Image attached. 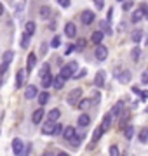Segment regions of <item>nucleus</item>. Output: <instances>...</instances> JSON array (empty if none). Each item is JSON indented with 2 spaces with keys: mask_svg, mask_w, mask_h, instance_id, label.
Listing matches in <instances>:
<instances>
[{
  "mask_svg": "<svg viewBox=\"0 0 148 156\" xmlns=\"http://www.w3.org/2000/svg\"><path fill=\"white\" fill-rule=\"evenodd\" d=\"M89 122H91V118L87 116V115H80V116H79V125H80V127H87Z\"/></svg>",
  "mask_w": 148,
  "mask_h": 156,
  "instance_id": "26",
  "label": "nucleus"
},
{
  "mask_svg": "<svg viewBox=\"0 0 148 156\" xmlns=\"http://www.w3.org/2000/svg\"><path fill=\"white\" fill-rule=\"evenodd\" d=\"M139 140H141V142H146L148 140V127L141 128V132H139Z\"/></svg>",
  "mask_w": 148,
  "mask_h": 156,
  "instance_id": "31",
  "label": "nucleus"
},
{
  "mask_svg": "<svg viewBox=\"0 0 148 156\" xmlns=\"http://www.w3.org/2000/svg\"><path fill=\"white\" fill-rule=\"evenodd\" d=\"M82 137H84V135H75L73 139L70 140V144H72V146H79L80 140H82Z\"/></svg>",
  "mask_w": 148,
  "mask_h": 156,
  "instance_id": "37",
  "label": "nucleus"
},
{
  "mask_svg": "<svg viewBox=\"0 0 148 156\" xmlns=\"http://www.w3.org/2000/svg\"><path fill=\"white\" fill-rule=\"evenodd\" d=\"M72 50H73V47H72V45H70V47H66V52H65V54H66V56H68L70 52H72Z\"/></svg>",
  "mask_w": 148,
  "mask_h": 156,
  "instance_id": "48",
  "label": "nucleus"
},
{
  "mask_svg": "<svg viewBox=\"0 0 148 156\" xmlns=\"http://www.w3.org/2000/svg\"><path fill=\"white\" fill-rule=\"evenodd\" d=\"M141 31H139V30H136V31H134V33H132V42H134V44H138V42H139V40H141Z\"/></svg>",
  "mask_w": 148,
  "mask_h": 156,
  "instance_id": "34",
  "label": "nucleus"
},
{
  "mask_svg": "<svg viewBox=\"0 0 148 156\" xmlns=\"http://www.w3.org/2000/svg\"><path fill=\"white\" fill-rule=\"evenodd\" d=\"M54 127H56V122H51V120H47L46 125L42 127V134H46V135L51 134V135H52V132H54Z\"/></svg>",
  "mask_w": 148,
  "mask_h": 156,
  "instance_id": "8",
  "label": "nucleus"
},
{
  "mask_svg": "<svg viewBox=\"0 0 148 156\" xmlns=\"http://www.w3.org/2000/svg\"><path fill=\"white\" fill-rule=\"evenodd\" d=\"M65 80H66L65 76H61V75H57V76L54 78V83H52V85H54V89H57V90H59V89H63V85H65Z\"/></svg>",
  "mask_w": 148,
  "mask_h": 156,
  "instance_id": "19",
  "label": "nucleus"
},
{
  "mask_svg": "<svg viewBox=\"0 0 148 156\" xmlns=\"http://www.w3.org/2000/svg\"><path fill=\"white\" fill-rule=\"evenodd\" d=\"M110 127H112V113H108L106 116L103 118V125H101L103 132H106V130H108Z\"/></svg>",
  "mask_w": 148,
  "mask_h": 156,
  "instance_id": "15",
  "label": "nucleus"
},
{
  "mask_svg": "<svg viewBox=\"0 0 148 156\" xmlns=\"http://www.w3.org/2000/svg\"><path fill=\"white\" fill-rule=\"evenodd\" d=\"M92 97H94V99H91V101L94 102V104H98V102H99V99H101V94H99V92H94V95H92Z\"/></svg>",
  "mask_w": 148,
  "mask_h": 156,
  "instance_id": "43",
  "label": "nucleus"
},
{
  "mask_svg": "<svg viewBox=\"0 0 148 156\" xmlns=\"http://www.w3.org/2000/svg\"><path fill=\"white\" fill-rule=\"evenodd\" d=\"M19 45L23 47V49H28V45H30V37L26 33H23V37H21V42H19Z\"/></svg>",
  "mask_w": 148,
  "mask_h": 156,
  "instance_id": "29",
  "label": "nucleus"
},
{
  "mask_svg": "<svg viewBox=\"0 0 148 156\" xmlns=\"http://www.w3.org/2000/svg\"><path fill=\"white\" fill-rule=\"evenodd\" d=\"M141 82H143V83H148V71H145L141 75Z\"/></svg>",
  "mask_w": 148,
  "mask_h": 156,
  "instance_id": "46",
  "label": "nucleus"
},
{
  "mask_svg": "<svg viewBox=\"0 0 148 156\" xmlns=\"http://www.w3.org/2000/svg\"><path fill=\"white\" fill-rule=\"evenodd\" d=\"M7 68H9V62H2L0 64V75H4L7 71Z\"/></svg>",
  "mask_w": 148,
  "mask_h": 156,
  "instance_id": "42",
  "label": "nucleus"
},
{
  "mask_svg": "<svg viewBox=\"0 0 148 156\" xmlns=\"http://www.w3.org/2000/svg\"><path fill=\"white\" fill-rule=\"evenodd\" d=\"M65 33L68 38H75V35H77V28H75L73 23H66L65 24Z\"/></svg>",
  "mask_w": 148,
  "mask_h": 156,
  "instance_id": "5",
  "label": "nucleus"
},
{
  "mask_svg": "<svg viewBox=\"0 0 148 156\" xmlns=\"http://www.w3.org/2000/svg\"><path fill=\"white\" fill-rule=\"evenodd\" d=\"M80 21L84 23V24H91V23L94 21V14H92L91 11H84L80 14Z\"/></svg>",
  "mask_w": 148,
  "mask_h": 156,
  "instance_id": "6",
  "label": "nucleus"
},
{
  "mask_svg": "<svg viewBox=\"0 0 148 156\" xmlns=\"http://www.w3.org/2000/svg\"><path fill=\"white\" fill-rule=\"evenodd\" d=\"M94 56H96L98 61H105V59H106V56H108V49H106L105 45H96Z\"/></svg>",
  "mask_w": 148,
  "mask_h": 156,
  "instance_id": "3",
  "label": "nucleus"
},
{
  "mask_svg": "<svg viewBox=\"0 0 148 156\" xmlns=\"http://www.w3.org/2000/svg\"><path fill=\"white\" fill-rule=\"evenodd\" d=\"M122 108H124V102H117L113 106V109H112V116H113V115H119V113L122 111Z\"/></svg>",
  "mask_w": 148,
  "mask_h": 156,
  "instance_id": "32",
  "label": "nucleus"
},
{
  "mask_svg": "<svg viewBox=\"0 0 148 156\" xmlns=\"http://www.w3.org/2000/svg\"><path fill=\"white\" fill-rule=\"evenodd\" d=\"M12 59H14V52H12V50H7L6 54H4V57H2V62H9V64H11Z\"/></svg>",
  "mask_w": 148,
  "mask_h": 156,
  "instance_id": "27",
  "label": "nucleus"
},
{
  "mask_svg": "<svg viewBox=\"0 0 148 156\" xmlns=\"http://www.w3.org/2000/svg\"><path fill=\"white\" fill-rule=\"evenodd\" d=\"M139 56H141V50H139V47H134L131 52V57H132V61H139Z\"/></svg>",
  "mask_w": 148,
  "mask_h": 156,
  "instance_id": "30",
  "label": "nucleus"
},
{
  "mask_svg": "<svg viewBox=\"0 0 148 156\" xmlns=\"http://www.w3.org/2000/svg\"><path fill=\"white\" fill-rule=\"evenodd\" d=\"M77 68H79V64H77L75 61L68 62V64H65V66H63V69H61V76H65L66 80H68V78H72L75 75V71H77Z\"/></svg>",
  "mask_w": 148,
  "mask_h": 156,
  "instance_id": "1",
  "label": "nucleus"
},
{
  "mask_svg": "<svg viewBox=\"0 0 148 156\" xmlns=\"http://www.w3.org/2000/svg\"><path fill=\"white\" fill-rule=\"evenodd\" d=\"M35 64H37V54H35V52H31V54H28V61H26V68H28V71H31V69H33Z\"/></svg>",
  "mask_w": 148,
  "mask_h": 156,
  "instance_id": "11",
  "label": "nucleus"
},
{
  "mask_svg": "<svg viewBox=\"0 0 148 156\" xmlns=\"http://www.w3.org/2000/svg\"><path fill=\"white\" fill-rule=\"evenodd\" d=\"M57 134H63V125H59V123H56L54 132H52V135H57Z\"/></svg>",
  "mask_w": 148,
  "mask_h": 156,
  "instance_id": "41",
  "label": "nucleus"
},
{
  "mask_svg": "<svg viewBox=\"0 0 148 156\" xmlns=\"http://www.w3.org/2000/svg\"><path fill=\"white\" fill-rule=\"evenodd\" d=\"M23 82H24L23 71H17V75H16V89H21V87H23Z\"/></svg>",
  "mask_w": 148,
  "mask_h": 156,
  "instance_id": "24",
  "label": "nucleus"
},
{
  "mask_svg": "<svg viewBox=\"0 0 148 156\" xmlns=\"http://www.w3.org/2000/svg\"><path fill=\"white\" fill-rule=\"evenodd\" d=\"M44 109H42V108H39V109H37V111L33 113V116H31V122L35 123V125H39L40 122H42V118H44Z\"/></svg>",
  "mask_w": 148,
  "mask_h": 156,
  "instance_id": "9",
  "label": "nucleus"
},
{
  "mask_svg": "<svg viewBox=\"0 0 148 156\" xmlns=\"http://www.w3.org/2000/svg\"><path fill=\"white\" fill-rule=\"evenodd\" d=\"M143 17H145V16H143V12L139 11V9H138V11H134V12H132L131 21H132V23H139V21L143 19Z\"/></svg>",
  "mask_w": 148,
  "mask_h": 156,
  "instance_id": "23",
  "label": "nucleus"
},
{
  "mask_svg": "<svg viewBox=\"0 0 148 156\" xmlns=\"http://www.w3.org/2000/svg\"><path fill=\"white\" fill-rule=\"evenodd\" d=\"M2 14H4V5L0 4V16H2Z\"/></svg>",
  "mask_w": 148,
  "mask_h": 156,
  "instance_id": "51",
  "label": "nucleus"
},
{
  "mask_svg": "<svg viewBox=\"0 0 148 156\" xmlns=\"http://www.w3.org/2000/svg\"><path fill=\"white\" fill-rule=\"evenodd\" d=\"M86 44H87V42L84 38H79V42H77V45H75V47H77V50H82L84 47H86Z\"/></svg>",
  "mask_w": 148,
  "mask_h": 156,
  "instance_id": "38",
  "label": "nucleus"
},
{
  "mask_svg": "<svg viewBox=\"0 0 148 156\" xmlns=\"http://www.w3.org/2000/svg\"><path fill=\"white\" fill-rule=\"evenodd\" d=\"M35 30H37V26H35L33 21H28V23H26V26H24V33L28 35V37H31V35L35 33Z\"/></svg>",
  "mask_w": 148,
  "mask_h": 156,
  "instance_id": "18",
  "label": "nucleus"
},
{
  "mask_svg": "<svg viewBox=\"0 0 148 156\" xmlns=\"http://www.w3.org/2000/svg\"><path fill=\"white\" fill-rule=\"evenodd\" d=\"M39 102H40V106H44V104H47V101H49V94L47 92H40L39 95Z\"/></svg>",
  "mask_w": 148,
  "mask_h": 156,
  "instance_id": "25",
  "label": "nucleus"
},
{
  "mask_svg": "<svg viewBox=\"0 0 148 156\" xmlns=\"http://www.w3.org/2000/svg\"><path fill=\"white\" fill-rule=\"evenodd\" d=\"M44 156H52V153H51V151H46V153H44Z\"/></svg>",
  "mask_w": 148,
  "mask_h": 156,
  "instance_id": "49",
  "label": "nucleus"
},
{
  "mask_svg": "<svg viewBox=\"0 0 148 156\" xmlns=\"http://www.w3.org/2000/svg\"><path fill=\"white\" fill-rule=\"evenodd\" d=\"M101 135H103V128L98 127L96 130H94V134H92V142H98V140L101 139Z\"/></svg>",
  "mask_w": 148,
  "mask_h": 156,
  "instance_id": "28",
  "label": "nucleus"
},
{
  "mask_svg": "<svg viewBox=\"0 0 148 156\" xmlns=\"http://www.w3.org/2000/svg\"><path fill=\"white\" fill-rule=\"evenodd\" d=\"M94 85L96 87H105V73L103 71H98V75H96V78H94Z\"/></svg>",
  "mask_w": 148,
  "mask_h": 156,
  "instance_id": "13",
  "label": "nucleus"
},
{
  "mask_svg": "<svg viewBox=\"0 0 148 156\" xmlns=\"http://www.w3.org/2000/svg\"><path fill=\"white\" fill-rule=\"evenodd\" d=\"M132 5H134V0H125L124 5H122V7H124V11H131Z\"/></svg>",
  "mask_w": 148,
  "mask_h": 156,
  "instance_id": "36",
  "label": "nucleus"
},
{
  "mask_svg": "<svg viewBox=\"0 0 148 156\" xmlns=\"http://www.w3.org/2000/svg\"><path fill=\"white\" fill-rule=\"evenodd\" d=\"M49 73H51V69H49V64H42V68H40V78L42 76H46V75H49Z\"/></svg>",
  "mask_w": 148,
  "mask_h": 156,
  "instance_id": "33",
  "label": "nucleus"
},
{
  "mask_svg": "<svg viewBox=\"0 0 148 156\" xmlns=\"http://www.w3.org/2000/svg\"><path fill=\"white\" fill-rule=\"evenodd\" d=\"M59 45H61V38H59V37H54L52 42H51V47H52V49H57Z\"/></svg>",
  "mask_w": 148,
  "mask_h": 156,
  "instance_id": "35",
  "label": "nucleus"
},
{
  "mask_svg": "<svg viewBox=\"0 0 148 156\" xmlns=\"http://www.w3.org/2000/svg\"><path fill=\"white\" fill-rule=\"evenodd\" d=\"M91 42L94 45H101V42H103V31H94V33L91 35Z\"/></svg>",
  "mask_w": 148,
  "mask_h": 156,
  "instance_id": "12",
  "label": "nucleus"
},
{
  "mask_svg": "<svg viewBox=\"0 0 148 156\" xmlns=\"http://www.w3.org/2000/svg\"><path fill=\"white\" fill-rule=\"evenodd\" d=\"M139 11L143 12L145 17H148V4H141V5H139Z\"/></svg>",
  "mask_w": 148,
  "mask_h": 156,
  "instance_id": "39",
  "label": "nucleus"
},
{
  "mask_svg": "<svg viewBox=\"0 0 148 156\" xmlns=\"http://www.w3.org/2000/svg\"><path fill=\"white\" fill-rule=\"evenodd\" d=\"M57 2H59V5L65 7V9H66V7H70V4H72L70 0H57Z\"/></svg>",
  "mask_w": 148,
  "mask_h": 156,
  "instance_id": "44",
  "label": "nucleus"
},
{
  "mask_svg": "<svg viewBox=\"0 0 148 156\" xmlns=\"http://www.w3.org/2000/svg\"><path fill=\"white\" fill-rule=\"evenodd\" d=\"M57 156H70L68 153H57Z\"/></svg>",
  "mask_w": 148,
  "mask_h": 156,
  "instance_id": "50",
  "label": "nucleus"
},
{
  "mask_svg": "<svg viewBox=\"0 0 148 156\" xmlns=\"http://www.w3.org/2000/svg\"><path fill=\"white\" fill-rule=\"evenodd\" d=\"M12 151H14V154L16 156H23L24 153V144L21 139H14L12 140Z\"/></svg>",
  "mask_w": 148,
  "mask_h": 156,
  "instance_id": "4",
  "label": "nucleus"
},
{
  "mask_svg": "<svg viewBox=\"0 0 148 156\" xmlns=\"http://www.w3.org/2000/svg\"><path fill=\"white\" fill-rule=\"evenodd\" d=\"M63 137L66 140H72L75 137V128L73 127H65L63 128Z\"/></svg>",
  "mask_w": 148,
  "mask_h": 156,
  "instance_id": "10",
  "label": "nucleus"
},
{
  "mask_svg": "<svg viewBox=\"0 0 148 156\" xmlns=\"http://www.w3.org/2000/svg\"><path fill=\"white\" fill-rule=\"evenodd\" d=\"M119 80H120V83H129V80H131V73L129 71H122L119 75Z\"/></svg>",
  "mask_w": 148,
  "mask_h": 156,
  "instance_id": "22",
  "label": "nucleus"
},
{
  "mask_svg": "<svg viewBox=\"0 0 148 156\" xmlns=\"http://www.w3.org/2000/svg\"><path fill=\"white\" fill-rule=\"evenodd\" d=\"M94 4H96V9H103L105 7V2L103 0H94Z\"/></svg>",
  "mask_w": 148,
  "mask_h": 156,
  "instance_id": "45",
  "label": "nucleus"
},
{
  "mask_svg": "<svg viewBox=\"0 0 148 156\" xmlns=\"http://www.w3.org/2000/svg\"><path fill=\"white\" fill-rule=\"evenodd\" d=\"M80 99H82V90H80V89H73L68 94V104H72V106L79 104Z\"/></svg>",
  "mask_w": 148,
  "mask_h": 156,
  "instance_id": "2",
  "label": "nucleus"
},
{
  "mask_svg": "<svg viewBox=\"0 0 148 156\" xmlns=\"http://www.w3.org/2000/svg\"><path fill=\"white\" fill-rule=\"evenodd\" d=\"M139 95H141V99H143V101H146V99H148V92H139Z\"/></svg>",
  "mask_w": 148,
  "mask_h": 156,
  "instance_id": "47",
  "label": "nucleus"
},
{
  "mask_svg": "<svg viewBox=\"0 0 148 156\" xmlns=\"http://www.w3.org/2000/svg\"><path fill=\"white\" fill-rule=\"evenodd\" d=\"M117 2H122V0H117Z\"/></svg>",
  "mask_w": 148,
  "mask_h": 156,
  "instance_id": "52",
  "label": "nucleus"
},
{
  "mask_svg": "<svg viewBox=\"0 0 148 156\" xmlns=\"http://www.w3.org/2000/svg\"><path fill=\"white\" fill-rule=\"evenodd\" d=\"M37 95H39L37 87H35V85H28V87H26V90H24V97H26V99H35Z\"/></svg>",
  "mask_w": 148,
  "mask_h": 156,
  "instance_id": "7",
  "label": "nucleus"
},
{
  "mask_svg": "<svg viewBox=\"0 0 148 156\" xmlns=\"http://www.w3.org/2000/svg\"><path fill=\"white\" fill-rule=\"evenodd\" d=\"M59 116H61V111H59L57 108H54V109H51V111H49V115H47V120H51V122H56Z\"/></svg>",
  "mask_w": 148,
  "mask_h": 156,
  "instance_id": "17",
  "label": "nucleus"
},
{
  "mask_svg": "<svg viewBox=\"0 0 148 156\" xmlns=\"http://www.w3.org/2000/svg\"><path fill=\"white\" fill-rule=\"evenodd\" d=\"M52 83H54V78H52L51 73H49V75H46V76H42V87H44V89H49Z\"/></svg>",
  "mask_w": 148,
  "mask_h": 156,
  "instance_id": "14",
  "label": "nucleus"
},
{
  "mask_svg": "<svg viewBox=\"0 0 148 156\" xmlns=\"http://www.w3.org/2000/svg\"><path fill=\"white\" fill-rule=\"evenodd\" d=\"M132 135H134V127H132V125H125L124 127V137L125 139H132Z\"/></svg>",
  "mask_w": 148,
  "mask_h": 156,
  "instance_id": "21",
  "label": "nucleus"
},
{
  "mask_svg": "<svg viewBox=\"0 0 148 156\" xmlns=\"http://www.w3.org/2000/svg\"><path fill=\"white\" fill-rule=\"evenodd\" d=\"M110 156H120L119 147H117V146H112V147H110Z\"/></svg>",
  "mask_w": 148,
  "mask_h": 156,
  "instance_id": "40",
  "label": "nucleus"
},
{
  "mask_svg": "<svg viewBox=\"0 0 148 156\" xmlns=\"http://www.w3.org/2000/svg\"><path fill=\"white\" fill-rule=\"evenodd\" d=\"M51 14H52L51 7H47V5L40 7V17H42V19H49V17H51Z\"/></svg>",
  "mask_w": 148,
  "mask_h": 156,
  "instance_id": "16",
  "label": "nucleus"
},
{
  "mask_svg": "<svg viewBox=\"0 0 148 156\" xmlns=\"http://www.w3.org/2000/svg\"><path fill=\"white\" fill-rule=\"evenodd\" d=\"M91 106H92V101H91V99H80L79 108L82 109V111H86V109H89Z\"/></svg>",
  "mask_w": 148,
  "mask_h": 156,
  "instance_id": "20",
  "label": "nucleus"
}]
</instances>
